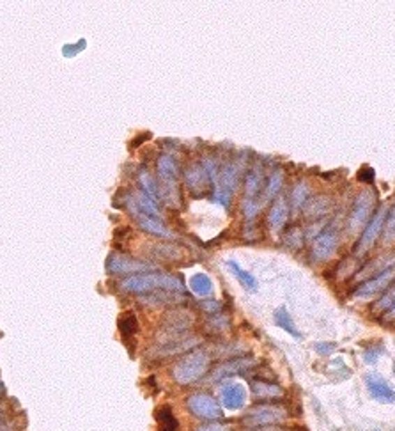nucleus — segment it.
<instances>
[{
  "instance_id": "nucleus-29",
  "label": "nucleus",
  "mask_w": 395,
  "mask_h": 431,
  "mask_svg": "<svg viewBox=\"0 0 395 431\" xmlns=\"http://www.w3.org/2000/svg\"><path fill=\"white\" fill-rule=\"evenodd\" d=\"M394 304H395V284L392 286L387 293H385L380 300H378L376 307L374 309H376V311H387V309H390Z\"/></svg>"
},
{
  "instance_id": "nucleus-25",
  "label": "nucleus",
  "mask_w": 395,
  "mask_h": 431,
  "mask_svg": "<svg viewBox=\"0 0 395 431\" xmlns=\"http://www.w3.org/2000/svg\"><path fill=\"white\" fill-rule=\"evenodd\" d=\"M308 196H311V187H308L307 181L298 183V185L295 187V190H292V210L298 212V210L304 208V204L305 200L308 199Z\"/></svg>"
},
{
  "instance_id": "nucleus-32",
  "label": "nucleus",
  "mask_w": 395,
  "mask_h": 431,
  "mask_svg": "<svg viewBox=\"0 0 395 431\" xmlns=\"http://www.w3.org/2000/svg\"><path fill=\"white\" fill-rule=\"evenodd\" d=\"M383 318H385V320H387V321H392V320H395V304H394V305H392V307H390V309H387V314H385V316H383Z\"/></svg>"
},
{
  "instance_id": "nucleus-33",
  "label": "nucleus",
  "mask_w": 395,
  "mask_h": 431,
  "mask_svg": "<svg viewBox=\"0 0 395 431\" xmlns=\"http://www.w3.org/2000/svg\"><path fill=\"white\" fill-rule=\"evenodd\" d=\"M0 431H9V430L6 426H2V424H0Z\"/></svg>"
},
{
  "instance_id": "nucleus-16",
  "label": "nucleus",
  "mask_w": 395,
  "mask_h": 431,
  "mask_svg": "<svg viewBox=\"0 0 395 431\" xmlns=\"http://www.w3.org/2000/svg\"><path fill=\"white\" fill-rule=\"evenodd\" d=\"M250 366H253V360L250 358H236V360H227L223 364H220L215 371L211 373L209 381H220L227 377H234V374L243 373V371L248 370Z\"/></svg>"
},
{
  "instance_id": "nucleus-31",
  "label": "nucleus",
  "mask_w": 395,
  "mask_h": 431,
  "mask_svg": "<svg viewBox=\"0 0 395 431\" xmlns=\"http://www.w3.org/2000/svg\"><path fill=\"white\" fill-rule=\"evenodd\" d=\"M85 45H87V43H85L84 39H80V41H78L77 45H73V47H69V45H68V47H69V48H73V50H71V52H68V54H64V55H66V57H75V55H77L78 52H82V50H84V47H85Z\"/></svg>"
},
{
  "instance_id": "nucleus-15",
  "label": "nucleus",
  "mask_w": 395,
  "mask_h": 431,
  "mask_svg": "<svg viewBox=\"0 0 395 431\" xmlns=\"http://www.w3.org/2000/svg\"><path fill=\"white\" fill-rule=\"evenodd\" d=\"M184 181H186V185H188V189L192 190V192H199L200 196L206 192L207 185L213 183L211 176H209V173H207V169L204 166L190 167V169L186 170V174H184Z\"/></svg>"
},
{
  "instance_id": "nucleus-8",
  "label": "nucleus",
  "mask_w": 395,
  "mask_h": 431,
  "mask_svg": "<svg viewBox=\"0 0 395 431\" xmlns=\"http://www.w3.org/2000/svg\"><path fill=\"white\" fill-rule=\"evenodd\" d=\"M395 279V263H392L390 266L383 268L381 272H378L373 279H367L365 282H362L360 286L355 291V297L357 298H368L374 297L378 293L388 289V286L392 284V281Z\"/></svg>"
},
{
  "instance_id": "nucleus-9",
  "label": "nucleus",
  "mask_w": 395,
  "mask_h": 431,
  "mask_svg": "<svg viewBox=\"0 0 395 431\" xmlns=\"http://www.w3.org/2000/svg\"><path fill=\"white\" fill-rule=\"evenodd\" d=\"M153 265L137 261L133 258H128L124 254H112L107 261V270L114 275H137L146 274L149 270H153Z\"/></svg>"
},
{
  "instance_id": "nucleus-19",
  "label": "nucleus",
  "mask_w": 395,
  "mask_h": 431,
  "mask_svg": "<svg viewBox=\"0 0 395 431\" xmlns=\"http://www.w3.org/2000/svg\"><path fill=\"white\" fill-rule=\"evenodd\" d=\"M138 180H140V185H142L144 193H146L149 199H153L154 203H160V200H163V193H161V189H158L156 187V181H154V177L151 176L149 173H147L146 169H142L140 173H138Z\"/></svg>"
},
{
  "instance_id": "nucleus-30",
  "label": "nucleus",
  "mask_w": 395,
  "mask_h": 431,
  "mask_svg": "<svg viewBox=\"0 0 395 431\" xmlns=\"http://www.w3.org/2000/svg\"><path fill=\"white\" fill-rule=\"evenodd\" d=\"M193 431H230V428L227 426V424L222 423H207V424H200V426H197Z\"/></svg>"
},
{
  "instance_id": "nucleus-17",
  "label": "nucleus",
  "mask_w": 395,
  "mask_h": 431,
  "mask_svg": "<svg viewBox=\"0 0 395 431\" xmlns=\"http://www.w3.org/2000/svg\"><path fill=\"white\" fill-rule=\"evenodd\" d=\"M288 217H289V204L285 203L284 197H278V199L275 200V204L269 208V215H268L269 226L278 231V229L284 228V224L288 222Z\"/></svg>"
},
{
  "instance_id": "nucleus-3",
  "label": "nucleus",
  "mask_w": 395,
  "mask_h": 431,
  "mask_svg": "<svg viewBox=\"0 0 395 431\" xmlns=\"http://www.w3.org/2000/svg\"><path fill=\"white\" fill-rule=\"evenodd\" d=\"M288 410L281 404H258V407L250 408L241 423L248 428H261L282 423L288 419Z\"/></svg>"
},
{
  "instance_id": "nucleus-21",
  "label": "nucleus",
  "mask_w": 395,
  "mask_h": 431,
  "mask_svg": "<svg viewBox=\"0 0 395 431\" xmlns=\"http://www.w3.org/2000/svg\"><path fill=\"white\" fill-rule=\"evenodd\" d=\"M275 323L278 325V327H281L284 332L291 334L292 337H296V339L301 337L299 330H298V328H296L295 320H292L291 314H289V311L285 307H278L275 311Z\"/></svg>"
},
{
  "instance_id": "nucleus-1",
  "label": "nucleus",
  "mask_w": 395,
  "mask_h": 431,
  "mask_svg": "<svg viewBox=\"0 0 395 431\" xmlns=\"http://www.w3.org/2000/svg\"><path fill=\"white\" fill-rule=\"evenodd\" d=\"M121 289L126 293H138V295H149L154 291L179 293L184 291V284L176 275L146 272V274H137L124 279L121 282Z\"/></svg>"
},
{
  "instance_id": "nucleus-11",
  "label": "nucleus",
  "mask_w": 395,
  "mask_h": 431,
  "mask_svg": "<svg viewBox=\"0 0 395 431\" xmlns=\"http://www.w3.org/2000/svg\"><path fill=\"white\" fill-rule=\"evenodd\" d=\"M126 208H128V212L131 213V217L135 219V222L140 226L142 231L149 233V235H153V236H158V238H167V240L176 236L169 228H167L165 224L161 222V220L153 219V217H147V215H144L142 212H138L133 204L130 203V199H126Z\"/></svg>"
},
{
  "instance_id": "nucleus-7",
  "label": "nucleus",
  "mask_w": 395,
  "mask_h": 431,
  "mask_svg": "<svg viewBox=\"0 0 395 431\" xmlns=\"http://www.w3.org/2000/svg\"><path fill=\"white\" fill-rule=\"evenodd\" d=\"M158 177H160L161 183V193H163V199L167 196H177V176H179V170H177V162L176 158L170 156V154H163L158 160Z\"/></svg>"
},
{
  "instance_id": "nucleus-26",
  "label": "nucleus",
  "mask_w": 395,
  "mask_h": 431,
  "mask_svg": "<svg viewBox=\"0 0 395 431\" xmlns=\"http://www.w3.org/2000/svg\"><path fill=\"white\" fill-rule=\"evenodd\" d=\"M282 185H284V176H282L281 170H275V173L269 176L268 187H266L264 192V200H271L273 197L278 196V192L282 190Z\"/></svg>"
},
{
  "instance_id": "nucleus-6",
  "label": "nucleus",
  "mask_w": 395,
  "mask_h": 431,
  "mask_svg": "<svg viewBox=\"0 0 395 431\" xmlns=\"http://www.w3.org/2000/svg\"><path fill=\"white\" fill-rule=\"evenodd\" d=\"M374 204H376V196H374L373 190H365L357 197L353 212H351L350 220H348V231L358 233L364 226H367L368 215L373 213Z\"/></svg>"
},
{
  "instance_id": "nucleus-2",
  "label": "nucleus",
  "mask_w": 395,
  "mask_h": 431,
  "mask_svg": "<svg viewBox=\"0 0 395 431\" xmlns=\"http://www.w3.org/2000/svg\"><path fill=\"white\" fill-rule=\"evenodd\" d=\"M209 364H211V357L206 350H193L184 355L172 367V378L179 385L193 383L206 374Z\"/></svg>"
},
{
  "instance_id": "nucleus-5",
  "label": "nucleus",
  "mask_w": 395,
  "mask_h": 431,
  "mask_svg": "<svg viewBox=\"0 0 395 431\" xmlns=\"http://www.w3.org/2000/svg\"><path fill=\"white\" fill-rule=\"evenodd\" d=\"M186 404H188V410L199 419H206V421H220L223 417L222 408H220V403L209 394L204 393H197L192 394V396L186 400Z\"/></svg>"
},
{
  "instance_id": "nucleus-12",
  "label": "nucleus",
  "mask_w": 395,
  "mask_h": 431,
  "mask_svg": "<svg viewBox=\"0 0 395 431\" xmlns=\"http://www.w3.org/2000/svg\"><path fill=\"white\" fill-rule=\"evenodd\" d=\"M338 236L335 231H322V235H319L315 238L314 245H312V258L315 261H327L337 251Z\"/></svg>"
},
{
  "instance_id": "nucleus-13",
  "label": "nucleus",
  "mask_w": 395,
  "mask_h": 431,
  "mask_svg": "<svg viewBox=\"0 0 395 431\" xmlns=\"http://www.w3.org/2000/svg\"><path fill=\"white\" fill-rule=\"evenodd\" d=\"M365 383H367V389L371 393V396L374 400L381 401V403H394L395 401V390L392 389L390 385L376 373H371L365 377Z\"/></svg>"
},
{
  "instance_id": "nucleus-22",
  "label": "nucleus",
  "mask_w": 395,
  "mask_h": 431,
  "mask_svg": "<svg viewBox=\"0 0 395 431\" xmlns=\"http://www.w3.org/2000/svg\"><path fill=\"white\" fill-rule=\"evenodd\" d=\"M156 423L160 431H177L179 430V423H177L176 416L170 408L163 407L156 412Z\"/></svg>"
},
{
  "instance_id": "nucleus-14",
  "label": "nucleus",
  "mask_w": 395,
  "mask_h": 431,
  "mask_svg": "<svg viewBox=\"0 0 395 431\" xmlns=\"http://www.w3.org/2000/svg\"><path fill=\"white\" fill-rule=\"evenodd\" d=\"M220 401L227 410H239L246 401V390L241 383H227L220 390Z\"/></svg>"
},
{
  "instance_id": "nucleus-18",
  "label": "nucleus",
  "mask_w": 395,
  "mask_h": 431,
  "mask_svg": "<svg viewBox=\"0 0 395 431\" xmlns=\"http://www.w3.org/2000/svg\"><path fill=\"white\" fill-rule=\"evenodd\" d=\"M262 187V169L261 167H253L250 170V174L246 176V185H245V200L258 199L259 192H261Z\"/></svg>"
},
{
  "instance_id": "nucleus-27",
  "label": "nucleus",
  "mask_w": 395,
  "mask_h": 431,
  "mask_svg": "<svg viewBox=\"0 0 395 431\" xmlns=\"http://www.w3.org/2000/svg\"><path fill=\"white\" fill-rule=\"evenodd\" d=\"M119 330L123 332V335H135L138 330V321L137 316L133 312H124L123 316L119 318Z\"/></svg>"
},
{
  "instance_id": "nucleus-10",
  "label": "nucleus",
  "mask_w": 395,
  "mask_h": 431,
  "mask_svg": "<svg viewBox=\"0 0 395 431\" xmlns=\"http://www.w3.org/2000/svg\"><path fill=\"white\" fill-rule=\"evenodd\" d=\"M387 222V208L381 206L376 213L373 215V219L368 220L367 226H365L364 233L360 236V242H358V254H364L368 249H373V245L376 243V240L380 238L381 233H383V224Z\"/></svg>"
},
{
  "instance_id": "nucleus-23",
  "label": "nucleus",
  "mask_w": 395,
  "mask_h": 431,
  "mask_svg": "<svg viewBox=\"0 0 395 431\" xmlns=\"http://www.w3.org/2000/svg\"><path fill=\"white\" fill-rule=\"evenodd\" d=\"M229 268L232 270V274L236 275V279H238V281L241 282V284L245 286L248 291H255V289H258V281H255V277H253V275H250L246 270H243L241 266L238 265V263L229 261Z\"/></svg>"
},
{
  "instance_id": "nucleus-4",
  "label": "nucleus",
  "mask_w": 395,
  "mask_h": 431,
  "mask_svg": "<svg viewBox=\"0 0 395 431\" xmlns=\"http://www.w3.org/2000/svg\"><path fill=\"white\" fill-rule=\"evenodd\" d=\"M239 169L236 163H227L222 170H218V177L215 183V200L222 206H229L232 193L238 187Z\"/></svg>"
},
{
  "instance_id": "nucleus-24",
  "label": "nucleus",
  "mask_w": 395,
  "mask_h": 431,
  "mask_svg": "<svg viewBox=\"0 0 395 431\" xmlns=\"http://www.w3.org/2000/svg\"><path fill=\"white\" fill-rule=\"evenodd\" d=\"M282 389L276 385H269L266 381H253V396L261 397V400H268V397H278L282 396Z\"/></svg>"
},
{
  "instance_id": "nucleus-20",
  "label": "nucleus",
  "mask_w": 395,
  "mask_h": 431,
  "mask_svg": "<svg viewBox=\"0 0 395 431\" xmlns=\"http://www.w3.org/2000/svg\"><path fill=\"white\" fill-rule=\"evenodd\" d=\"M190 289L197 297H209L213 295V281L206 274H195L190 279Z\"/></svg>"
},
{
  "instance_id": "nucleus-28",
  "label": "nucleus",
  "mask_w": 395,
  "mask_h": 431,
  "mask_svg": "<svg viewBox=\"0 0 395 431\" xmlns=\"http://www.w3.org/2000/svg\"><path fill=\"white\" fill-rule=\"evenodd\" d=\"M383 242L387 245L395 243V206L390 212V215L387 217V222H385V231H383Z\"/></svg>"
}]
</instances>
